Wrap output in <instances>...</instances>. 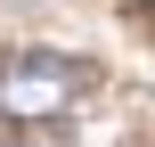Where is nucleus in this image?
<instances>
[{
    "label": "nucleus",
    "mask_w": 155,
    "mask_h": 147,
    "mask_svg": "<svg viewBox=\"0 0 155 147\" xmlns=\"http://www.w3.org/2000/svg\"><path fill=\"white\" fill-rule=\"evenodd\" d=\"M82 65L74 57H49V49H25L0 65V123H57L74 98H82Z\"/></svg>",
    "instance_id": "obj_1"
},
{
    "label": "nucleus",
    "mask_w": 155,
    "mask_h": 147,
    "mask_svg": "<svg viewBox=\"0 0 155 147\" xmlns=\"http://www.w3.org/2000/svg\"><path fill=\"white\" fill-rule=\"evenodd\" d=\"M8 147H25V139H8Z\"/></svg>",
    "instance_id": "obj_2"
}]
</instances>
